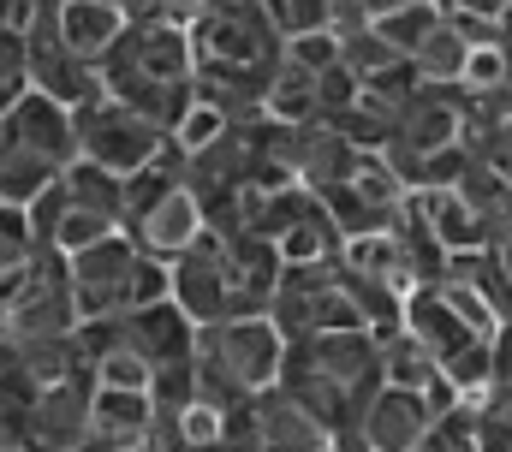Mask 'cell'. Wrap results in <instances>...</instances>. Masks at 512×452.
I'll use <instances>...</instances> for the list:
<instances>
[{
	"label": "cell",
	"instance_id": "3",
	"mask_svg": "<svg viewBox=\"0 0 512 452\" xmlns=\"http://www.w3.org/2000/svg\"><path fill=\"white\" fill-rule=\"evenodd\" d=\"M102 96L149 113L155 125H173L197 96L191 66V24L173 18H131L126 36L102 54Z\"/></svg>",
	"mask_w": 512,
	"mask_h": 452
},
{
	"label": "cell",
	"instance_id": "17",
	"mask_svg": "<svg viewBox=\"0 0 512 452\" xmlns=\"http://www.w3.org/2000/svg\"><path fill=\"white\" fill-rule=\"evenodd\" d=\"M0 149H24V155H48V161H72L78 155V113L42 90H24L18 102L0 108Z\"/></svg>",
	"mask_w": 512,
	"mask_h": 452
},
{
	"label": "cell",
	"instance_id": "8",
	"mask_svg": "<svg viewBox=\"0 0 512 452\" xmlns=\"http://www.w3.org/2000/svg\"><path fill=\"white\" fill-rule=\"evenodd\" d=\"M268 316L286 339L304 334H334V328H370L364 322V304L352 292V274L334 262H298V268H280V286L268 298Z\"/></svg>",
	"mask_w": 512,
	"mask_h": 452
},
{
	"label": "cell",
	"instance_id": "45",
	"mask_svg": "<svg viewBox=\"0 0 512 452\" xmlns=\"http://www.w3.org/2000/svg\"><path fill=\"white\" fill-rule=\"evenodd\" d=\"M441 12H465V18H483V24L512 30V0H441Z\"/></svg>",
	"mask_w": 512,
	"mask_h": 452
},
{
	"label": "cell",
	"instance_id": "22",
	"mask_svg": "<svg viewBox=\"0 0 512 452\" xmlns=\"http://www.w3.org/2000/svg\"><path fill=\"white\" fill-rule=\"evenodd\" d=\"M48 24L60 30V42L72 54H84V60L102 66V54L126 36L131 12L120 0H48Z\"/></svg>",
	"mask_w": 512,
	"mask_h": 452
},
{
	"label": "cell",
	"instance_id": "15",
	"mask_svg": "<svg viewBox=\"0 0 512 452\" xmlns=\"http://www.w3.org/2000/svg\"><path fill=\"white\" fill-rule=\"evenodd\" d=\"M239 435H245L251 452H322L328 441H334L328 423H322L316 411H304L280 381L262 387L251 405L239 411Z\"/></svg>",
	"mask_w": 512,
	"mask_h": 452
},
{
	"label": "cell",
	"instance_id": "34",
	"mask_svg": "<svg viewBox=\"0 0 512 452\" xmlns=\"http://www.w3.org/2000/svg\"><path fill=\"white\" fill-rule=\"evenodd\" d=\"M18 351V369H24V381H30V393L36 387H54V381H66V375H78V369H90L84 357H78V339H36V345H12Z\"/></svg>",
	"mask_w": 512,
	"mask_h": 452
},
{
	"label": "cell",
	"instance_id": "4",
	"mask_svg": "<svg viewBox=\"0 0 512 452\" xmlns=\"http://www.w3.org/2000/svg\"><path fill=\"white\" fill-rule=\"evenodd\" d=\"M382 381V339L370 328H334V334L286 339L280 387L328 423V435H346L370 387Z\"/></svg>",
	"mask_w": 512,
	"mask_h": 452
},
{
	"label": "cell",
	"instance_id": "5",
	"mask_svg": "<svg viewBox=\"0 0 512 452\" xmlns=\"http://www.w3.org/2000/svg\"><path fill=\"white\" fill-rule=\"evenodd\" d=\"M197 393L227 405V411H245L262 387L280 381V363H286V334L274 328L268 310L251 316H227V322H209L197 328Z\"/></svg>",
	"mask_w": 512,
	"mask_h": 452
},
{
	"label": "cell",
	"instance_id": "10",
	"mask_svg": "<svg viewBox=\"0 0 512 452\" xmlns=\"http://www.w3.org/2000/svg\"><path fill=\"white\" fill-rule=\"evenodd\" d=\"M471 131V96L459 84H417L399 119H393V137H387V161H411V155H441V149H459Z\"/></svg>",
	"mask_w": 512,
	"mask_h": 452
},
{
	"label": "cell",
	"instance_id": "16",
	"mask_svg": "<svg viewBox=\"0 0 512 452\" xmlns=\"http://www.w3.org/2000/svg\"><path fill=\"white\" fill-rule=\"evenodd\" d=\"M90 399H96V381H90V369H78V375H66V381H54V387H36V393L24 399L18 423H24V435H30L36 447L78 452L90 441Z\"/></svg>",
	"mask_w": 512,
	"mask_h": 452
},
{
	"label": "cell",
	"instance_id": "1",
	"mask_svg": "<svg viewBox=\"0 0 512 452\" xmlns=\"http://www.w3.org/2000/svg\"><path fill=\"white\" fill-rule=\"evenodd\" d=\"M197 96L221 102L233 119L262 113V90L280 66V24L268 0H209L191 18Z\"/></svg>",
	"mask_w": 512,
	"mask_h": 452
},
{
	"label": "cell",
	"instance_id": "31",
	"mask_svg": "<svg viewBox=\"0 0 512 452\" xmlns=\"http://www.w3.org/2000/svg\"><path fill=\"white\" fill-rule=\"evenodd\" d=\"M459 197L483 215V226L495 232V238H507L512 232V185L495 173V167H483L477 155L465 161V173H459Z\"/></svg>",
	"mask_w": 512,
	"mask_h": 452
},
{
	"label": "cell",
	"instance_id": "47",
	"mask_svg": "<svg viewBox=\"0 0 512 452\" xmlns=\"http://www.w3.org/2000/svg\"><path fill=\"white\" fill-rule=\"evenodd\" d=\"M0 452H30V435L18 417H0Z\"/></svg>",
	"mask_w": 512,
	"mask_h": 452
},
{
	"label": "cell",
	"instance_id": "55",
	"mask_svg": "<svg viewBox=\"0 0 512 452\" xmlns=\"http://www.w3.org/2000/svg\"><path fill=\"white\" fill-rule=\"evenodd\" d=\"M268 6H274V0H268Z\"/></svg>",
	"mask_w": 512,
	"mask_h": 452
},
{
	"label": "cell",
	"instance_id": "30",
	"mask_svg": "<svg viewBox=\"0 0 512 452\" xmlns=\"http://www.w3.org/2000/svg\"><path fill=\"white\" fill-rule=\"evenodd\" d=\"M60 161H48V155H24V149H0V203H36V197H48L54 185H60Z\"/></svg>",
	"mask_w": 512,
	"mask_h": 452
},
{
	"label": "cell",
	"instance_id": "52",
	"mask_svg": "<svg viewBox=\"0 0 512 452\" xmlns=\"http://www.w3.org/2000/svg\"><path fill=\"white\" fill-rule=\"evenodd\" d=\"M0 18H12V0H0Z\"/></svg>",
	"mask_w": 512,
	"mask_h": 452
},
{
	"label": "cell",
	"instance_id": "32",
	"mask_svg": "<svg viewBox=\"0 0 512 452\" xmlns=\"http://www.w3.org/2000/svg\"><path fill=\"white\" fill-rule=\"evenodd\" d=\"M465 54H471V42L459 36V24H453V18H441V24L411 48V66H417V78H423V84H459Z\"/></svg>",
	"mask_w": 512,
	"mask_h": 452
},
{
	"label": "cell",
	"instance_id": "28",
	"mask_svg": "<svg viewBox=\"0 0 512 452\" xmlns=\"http://www.w3.org/2000/svg\"><path fill=\"white\" fill-rule=\"evenodd\" d=\"M471 429L483 452H512V363L495 357V381L471 399Z\"/></svg>",
	"mask_w": 512,
	"mask_h": 452
},
{
	"label": "cell",
	"instance_id": "38",
	"mask_svg": "<svg viewBox=\"0 0 512 452\" xmlns=\"http://www.w3.org/2000/svg\"><path fill=\"white\" fill-rule=\"evenodd\" d=\"M507 72H512L507 36H501V42H477V48L465 54V72H459V90H465V96H483V90H495V84H501Z\"/></svg>",
	"mask_w": 512,
	"mask_h": 452
},
{
	"label": "cell",
	"instance_id": "49",
	"mask_svg": "<svg viewBox=\"0 0 512 452\" xmlns=\"http://www.w3.org/2000/svg\"><path fill=\"white\" fill-rule=\"evenodd\" d=\"M78 452H161V447H155V441H126V447H90V441H84Z\"/></svg>",
	"mask_w": 512,
	"mask_h": 452
},
{
	"label": "cell",
	"instance_id": "26",
	"mask_svg": "<svg viewBox=\"0 0 512 452\" xmlns=\"http://www.w3.org/2000/svg\"><path fill=\"white\" fill-rule=\"evenodd\" d=\"M340 238H346V232L334 226L328 203L316 197L298 221L274 238V250H280V262H286V268H298V262H334V256H340Z\"/></svg>",
	"mask_w": 512,
	"mask_h": 452
},
{
	"label": "cell",
	"instance_id": "35",
	"mask_svg": "<svg viewBox=\"0 0 512 452\" xmlns=\"http://www.w3.org/2000/svg\"><path fill=\"white\" fill-rule=\"evenodd\" d=\"M90 381H96V387H120V393H149V387H155V363L120 334L96 363H90Z\"/></svg>",
	"mask_w": 512,
	"mask_h": 452
},
{
	"label": "cell",
	"instance_id": "13",
	"mask_svg": "<svg viewBox=\"0 0 512 452\" xmlns=\"http://www.w3.org/2000/svg\"><path fill=\"white\" fill-rule=\"evenodd\" d=\"M131 268H137V238L126 226L96 238L90 250L66 256V280H72V304H78V322H96V316H120L126 310V286Z\"/></svg>",
	"mask_w": 512,
	"mask_h": 452
},
{
	"label": "cell",
	"instance_id": "14",
	"mask_svg": "<svg viewBox=\"0 0 512 452\" xmlns=\"http://www.w3.org/2000/svg\"><path fill=\"white\" fill-rule=\"evenodd\" d=\"M24 54H30V90L66 102L72 113L90 108V102H102V66L84 60V54H72V48L60 42V30L48 24V0H42V12L30 18V30H24Z\"/></svg>",
	"mask_w": 512,
	"mask_h": 452
},
{
	"label": "cell",
	"instance_id": "7",
	"mask_svg": "<svg viewBox=\"0 0 512 452\" xmlns=\"http://www.w3.org/2000/svg\"><path fill=\"white\" fill-rule=\"evenodd\" d=\"M72 328H78V304H72L66 262L54 250H36L0 274V339L6 345L66 339Z\"/></svg>",
	"mask_w": 512,
	"mask_h": 452
},
{
	"label": "cell",
	"instance_id": "27",
	"mask_svg": "<svg viewBox=\"0 0 512 452\" xmlns=\"http://www.w3.org/2000/svg\"><path fill=\"white\" fill-rule=\"evenodd\" d=\"M262 113H268V119H280V125H310V119H322V102H316V72H304V66H292V60H280V66H274V78H268V90H262Z\"/></svg>",
	"mask_w": 512,
	"mask_h": 452
},
{
	"label": "cell",
	"instance_id": "11",
	"mask_svg": "<svg viewBox=\"0 0 512 452\" xmlns=\"http://www.w3.org/2000/svg\"><path fill=\"white\" fill-rule=\"evenodd\" d=\"M322 203H328V215H334V226H340L346 238H358V232H387V226H399V215H405V179L393 173V161H387L382 149H358L352 173H346Z\"/></svg>",
	"mask_w": 512,
	"mask_h": 452
},
{
	"label": "cell",
	"instance_id": "12",
	"mask_svg": "<svg viewBox=\"0 0 512 452\" xmlns=\"http://www.w3.org/2000/svg\"><path fill=\"white\" fill-rule=\"evenodd\" d=\"M429 423H435V405L423 393H405V387L376 381L370 399L358 405L352 429L334 435V447L340 452H417V441L429 435Z\"/></svg>",
	"mask_w": 512,
	"mask_h": 452
},
{
	"label": "cell",
	"instance_id": "6",
	"mask_svg": "<svg viewBox=\"0 0 512 452\" xmlns=\"http://www.w3.org/2000/svg\"><path fill=\"white\" fill-rule=\"evenodd\" d=\"M399 328L435 357V369H441V381L453 387V399L471 405V399L495 381V339L477 334L471 322H459V316L447 310V298L435 292V280H423V286L405 298Z\"/></svg>",
	"mask_w": 512,
	"mask_h": 452
},
{
	"label": "cell",
	"instance_id": "54",
	"mask_svg": "<svg viewBox=\"0 0 512 452\" xmlns=\"http://www.w3.org/2000/svg\"><path fill=\"white\" fill-rule=\"evenodd\" d=\"M322 452H340V447H334V441H328V447H322Z\"/></svg>",
	"mask_w": 512,
	"mask_h": 452
},
{
	"label": "cell",
	"instance_id": "48",
	"mask_svg": "<svg viewBox=\"0 0 512 452\" xmlns=\"http://www.w3.org/2000/svg\"><path fill=\"white\" fill-rule=\"evenodd\" d=\"M185 452H251V447H245V435H239V417H233V435H227V441H209V447H185Z\"/></svg>",
	"mask_w": 512,
	"mask_h": 452
},
{
	"label": "cell",
	"instance_id": "36",
	"mask_svg": "<svg viewBox=\"0 0 512 452\" xmlns=\"http://www.w3.org/2000/svg\"><path fill=\"white\" fill-rule=\"evenodd\" d=\"M441 18H447V12H441V0H405V6H393L387 18H376V30H382V36L399 48V54H405V60H411V48H417V42H423Z\"/></svg>",
	"mask_w": 512,
	"mask_h": 452
},
{
	"label": "cell",
	"instance_id": "39",
	"mask_svg": "<svg viewBox=\"0 0 512 452\" xmlns=\"http://www.w3.org/2000/svg\"><path fill=\"white\" fill-rule=\"evenodd\" d=\"M280 36H304V30H340V0H274L268 6Z\"/></svg>",
	"mask_w": 512,
	"mask_h": 452
},
{
	"label": "cell",
	"instance_id": "43",
	"mask_svg": "<svg viewBox=\"0 0 512 452\" xmlns=\"http://www.w3.org/2000/svg\"><path fill=\"white\" fill-rule=\"evenodd\" d=\"M364 84H358V72L346 66V60H334L328 72H316V102H322V119H334L340 108H352V96H358Z\"/></svg>",
	"mask_w": 512,
	"mask_h": 452
},
{
	"label": "cell",
	"instance_id": "2",
	"mask_svg": "<svg viewBox=\"0 0 512 452\" xmlns=\"http://www.w3.org/2000/svg\"><path fill=\"white\" fill-rule=\"evenodd\" d=\"M280 250L274 238L256 232H203L179 262H173V298L185 304V316L197 328L227 322V316H251L268 310L274 286H280Z\"/></svg>",
	"mask_w": 512,
	"mask_h": 452
},
{
	"label": "cell",
	"instance_id": "24",
	"mask_svg": "<svg viewBox=\"0 0 512 452\" xmlns=\"http://www.w3.org/2000/svg\"><path fill=\"white\" fill-rule=\"evenodd\" d=\"M382 339V381L387 387H405V393H423L435 411H447L453 405V387L441 381V369H435V357L417 345V339L405 334V328H393V334H376Z\"/></svg>",
	"mask_w": 512,
	"mask_h": 452
},
{
	"label": "cell",
	"instance_id": "44",
	"mask_svg": "<svg viewBox=\"0 0 512 452\" xmlns=\"http://www.w3.org/2000/svg\"><path fill=\"white\" fill-rule=\"evenodd\" d=\"M24 399H30V381H24V369H18V351L0 339V417H18Z\"/></svg>",
	"mask_w": 512,
	"mask_h": 452
},
{
	"label": "cell",
	"instance_id": "18",
	"mask_svg": "<svg viewBox=\"0 0 512 452\" xmlns=\"http://www.w3.org/2000/svg\"><path fill=\"white\" fill-rule=\"evenodd\" d=\"M405 215L429 232V244L441 250V262H453V256H471V250H489V244H495V232H489L483 215L459 197V185L405 191Z\"/></svg>",
	"mask_w": 512,
	"mask_h": 452
},
{
	"label": "cell",
	"instance_id": "21",
	"mask_svg": "<svg viewBox=\"0 0 512 452\" xmlns=\"http://www.w3.org/2000/svg\"><path fill=\"white\" fill-rule=\"evenodd\" d=\"M120 322H126V339L161 369V363H185V357H197V322L185 316V304L167 292V298H155V304H137V310H120Z\"/></svg>",
	"mask_w": 512,
	"mask_h": 452
},
{
	"label": "cell",
	"instance_id": "33",
	"mask_svg": "<svg viewBox=\"0 0 512 452\" xmlns=\"http://www.w3.org/2000/svg\"><path fill=\"white\" fill-rule=\"evenodd\" d=\"M393 119H399V108H393V102H382L376 90H358V96H352V108H340L328 125H334L340 137H352V149H387Z\"/></svg>",
	"mask_w": 512,
	"mask_h": 452
},
{
	"label": "cell",
	"instance_id": "40",
	"mask_svg": "<svg viewBox=\"0 0 512 452\" xmlns=\"http://www.w3.org/2000/svg\"><path fill=\"white\" fill-rule=\"evenodd\" d=\"M30 90V54H24V30L0 18V108L18 102Z\"/></svg>",
	"mask_w": 512,
	"mask_h": 452
},
{
	"label": "cell",
	"instance_id": "19",
	"mask_svg": "<svg viewBox=\"0 0 512 452\" xmlns=\"http://www.w3.org/2000/svg\"><path fill=\"white\" fill-rule=\"evenodd\" d=\"M30 221H36V244L54 250L60 262L78 256V250H90L96 238L120 232V215H108V209H96V203H78L66 185H54L48 197H36V203H30Z\"/></svg>",
	"mask_w": 512,
	"mask_h": 452
},
{
	"label": "cell",
	"instance_id": "37",
	"mask_svg": "<svg viewBox=\"0 0 512 452\" xmlns=\"http://www.w3.org/2000/svg\"><path fill=\"white\" fill-rule=\"evenodd\" d=\"M417 452H483L477 447V429H471V405L453 399L447 411H435V423H429V435L417 441Z\"/></svg>",
	"mask_w": 512,
	"mask_h": 452
},
{
	"label": "cell",
	"instance_id": "46",
	"mask_svg": "<svg viewBox=\"0 0 512 452\" xmlns=\"http://www.w3.org/2000/svg\"><path fill=\"white\" fill-rule=\"evenodd\" d=\"M393 6H405V0H340V24H376Z\"/></svg>",
	"mask_w": 512,
	"mask_h": 452
},
{
	"label": "cell",
	"instance_id": "50",
	"mask_svg": "<svg viewBox=\"0 0 512 452\" xmlns=\"http://www.w3.org/2000/svg\"><path fill=\"white\" fill-rule=\"evenodd\" d=\"M495 357H501V363H512V322L501 328V339H495Z\"/></svg>",
	"mask_w": 512,
	"mask_h": 452
},
{
	"label": "cell",
	"instance_id": "51",
	"mask_svg": "<svg viewBox=\"0 0 512 452\" xmlns=\"http://www.w3.org/2000/svg\"><path fill=\"white\" fill-rule=\"evenodd\" d=\"M495 256L507 262V274H512V232H507V238H495Z\"/></svg>",
	"mask_w": 512,
	"mask_h": 452
},
{
	"label": "cell",
	"instance_id": "23",
	"mask_svg": "<svg viewBox=\"0 0 512 452\" xmlns=\"http://www.w3.org/2000/svg\"><path fill=\"white\" fill-rule=\"evenodd\" d=\"M352 161H358L352 137H340L328 119L298 125V155H292V173H298V185H304L310 197H328V191L352 173Z\"/></svg>",
	"mask_w": 512,
	"mask_h": 452
},
{
	"label": "cell",
	"instance_id": "25",
	"mask_svg": "<svg viewBox=\"0 0 512 452\" xmlns=\"http://www.w3.org/2000/svg\"><path fill=\"white\" fill-rule=\"evenodd\" d=\"M155 435V399L149 393H120V387H96L90 399V447H126Z\"/></svg>",
	"mask_w": 512,
	"mask_h": 452
},
{
	"label": "cell",
	"instance_id": "41",
	"mask_svg": "<svg viewBox=\"0 0 512 452\" xmlns=\"http://www.w3.org/2000/svg\"><path fill=\"white\" fill-rule=\"evenodd\" d=\"M280 60L304 66V72H328L340 60V30H304V36H280Z\"/></svg>",
	"mask_w": 512,
	"mask_h": 452
},
{
	"label": "cell",
	"instance_id": "20",
	"mask_svg": "<svg viewBox=\"0 0 512 452\" xmlns=\"http://www.w3.org/2000/svg\"><path fill=\"white\" fill-rule=\"evenodd\" d=\"M126 232L137 238V250H143V256H155V262H167V268H173V262H179V256L209 232V215H203L197 191L179 179V185H173V191H167V197H161V203H155L137 226H126Z\"/></svg>",
	"mask_w": 512,
	"mask_h": 452
},
{
	"label": "cell",
	"instance_id": "29",
	"mask_svg": "<svg viewBox=\"0 0 512 452\" xmlns=\"http://www.w3.org/2000/svg\"><path fill=\"white\" fill-rule=\"evenodd\" d=\"M227 131H233V113L221 108V102H209V96H191V102H185V113L167 125V149H173L179 161H191V155L215 149Z\"/></svg>",
	"mask_w": 512,
	"mask_h": 452
},
{
	"label": "cell",
	"instance_id": "53",
	"mask_svg": "<svg viewBox=\"0 0 512 452\" xmlns=\"http://www.w3.org/2000/svg\"><path fill=\"white\" fill-rule=\"evenodd\" d=\"M30 452H54V447H36V441H30Z\"/></svg>",
	"mask_w": 512,
	"mask_h": 452
},
{
	"label": "cell",
	"instance_id": "42",
	"mask_svg": "<svg viewBox=\"0 0 512 452\" xmlns=\"http://www.w3.org/2000/svg\"><path fill=\"white\" fill-rule=\"evenodd\" d=\"M167 292H173V268L137 250V268H131V286H126V310H137V304H155V298H167Z\"/></svg>",
	"mask_w": 512,
	"mask_h": 452
},
{
	"label": "cell",
	"instance_id": "9",
	"mask_svg": "<svg viewBox=\"0 0 512 452\" xmlns=\"http://www.w3.org/2000/svg\"><path fill=\"white\" fill-rule=\"evenodd\" d=\"M161 149H167V125H155L149 113L126 108V102H114V96L78 108V155L102 161V167L120 173V179L137 173V167H149Z\"/></svg>",
	"mask_w": 512,
	"mask_h": 452
}]
</instances>
